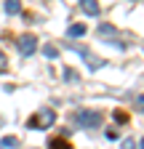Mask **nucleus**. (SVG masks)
Wrapping results in <instances>:
<instances>
[{"instance_id": "f257e3e1", "label": "nucleus", "mask_w": 144, "mask_h": 149, "mask_svg": "<svg viewBox=\"0 0 144 149\" xmlns=\"http://www.w3.org/2000/svg\"><path fill=\"white\" fill-rule=\"evenodd\" d=\"M53 120H56L53 109H40L38 115H32V117H29L27 128H32V130H45V128H51V125H53Z\"/></svg>"}, {"instance_id": "f03ea898", "label": "nucleus", "mask_w": 144, "mask_h": 149, "mask_svg": "<svg viewBox=\"0 0 144 149\" xmlns=\"http://www.w3.org/2000/svg\"><path fill=\"white\" fill-rule=\"evenodd\" d=\"M78 123H80L83 128H99V125H101V112L80 109V112H78Z\"/></svg>"}, {"instance_id": "7ed1b4c3", "label": "nucleus", "mask_w": 144, "mask_h": 149, "mask_svg": "<svg viewBox=\"0 0 144 149\" xmlns=\"http://www.w3.org/2000/svg\"><path fill=\"white\" fill-rule=\"evenodd\" d=\"M16 43H19V51H22L24 56H29V53L38 51V37H35V35H22Z\"/></svg>"}, {"instance_id": "20e7f679", "label": "nucleus", "mask_w": 144, "mask_h": 149, "mask_svg": "<svg viewBox=\"0 0 144 149\" xmlns=\"http://www.w3.org/2000/svg\"><path fill=\"white\" fill-rule=\"evenodd\" d=\"M80 8H83L88 16H99V13H101V6L96 3V0H80Z\"/></svg>"}, {"instance_id": "39448f33", "label": "nucleus", "mask_w": 144, "mask_h": 149, "mask_svg": "<svg viewBox=\"0 0 144 149\" xmlns=\"http://www.w3.org/2000/svg\"><path fill=\"white\" fill-rule=\"evenodd\" d=\"M88 29H85V24H72L69 29H67V37H83Z\"/></svg>"}, {"instance_id": "423d86ee", "label": "nucleus", "mask_w": 144, "mask_h": 149, "mask_svg": "<svg viewBox=\"0 0 144 149\" xmlns=\"http://www.w3.org/2000/svg\"><path fill=\"white\" fill-rule=\"evenodd\" d=\"M48 149H72L67 139H51L48 141Z\"/></svg>"}, {"instance_id": "0eeeda50", "label": "nucleus", "mask_w": 144, "mask_h": 149, "mask_svg": "<svg viewBox=\"0 0 144 149\" xmlns=\"http://www.w3.org/2000/svg\"><path fill=\"white\" fill-rule=\"evenodd\" d=\"M22 11V0H6V13H19Z\"/></svg>"}, {"instance_id": "6e6552de", "label": "nucleus", "mask_w": 144, "mask_h": 149, "mask_svg": "<svg viewBox=\"0 0 144 149\" xmlns=\"http://www.w3.org/2000/svg\"><path fill=\"white\" fill-rule=\"evenodd\" d=\"M99 35H104V37H117V29L112 24H99Z\"/></svg>"}, {"instance_id": "1a4fd4ad", "label": "nucleus", "mask_w": 144, "mask_h": 149, "mask_svg": "<svg viewBox=\"0 0 144 149\" xmlns=\"http://www.w3.org/2000/svg\"><path fill=\"white\" fill-rule=\"evenodd\" d=\"M0 144H3V149H16V146H19V139H16V136H6Z\"/></svg>"}, {"instance_id": "9d476101", "label": "nucleus", "mask_w": 144, "mask_h": 149, "mask_svg": "<svg viewBox=\"0 0 144 149\" xmlns=\"http://www.w3.org/2000/svg\"><path fill=\"white\" fill-rule=\"evenodd\" d=\"M64 80H67V83H78L80 77H78V72H75V69H69V67H67V69H64Z\"/></svg>"}, {"instance_id": "9b49d317", "label": "nucleus", "mask_w": 144, "mask_h": 149, "mask_svg": "<svg viewBox=\"0 0 144 149\" xmlns=\"http://www.w3.org/2000/svg\"><path fill=\"white\" fill-rule=\"evenodd\" d=\"M120 149H139V144H136L134 139H123V144H120Z\"/></svg>"}, {"instance_id": "f8f14e48", "label": "nucleus", "mask_w": 144, "mask_h": 149, "mask_svg": "<svg viewBox=\"0 0 144 149\" xmlns=\"http://www.w3.org/2000/svg\"><path fill=\"white\" fill-rule=\"evenodd\" d=\"M115 120H117V123H128V112H123V109H115Z\"/></svg>"}, {"instance_id": "ddd939ff", "label": "nucleus", "mask_w": 144, "mask_h": 149, "mask_svg": "<svg viewBox=\"0 0 144 149\" xmlns=\"http://www.w3.org/2000/svg\"><path fill=\"white\" fill-rule=\"evenodd\" d=\"M43 53L48 56V59H56V53H59V51L53 48V45H43Z\"/></svg>"}, {"instance_id": "4468645a", "label": "nucleus", "mask_w": 144, "mask_h": 149, "mask_svg": "<svg viewBox=\"0 0 144 149\" xmlns=\"http://www.w3.org/2000/svg\"><path fill=\"white\" fill-rule=\"evenodd\" d=\"M136 109H139V112H144V96H139V99H136Z\"/></svg>"}, {"instance_id": "2eb2a0df", "label": "nucleus", "mask_w": 144, "mask_h": 149, "mask_svg": "<svg viewBox=\"0 0 144 149\" xmlns=\"http://www.w3.org/2000/svg\"><path fill=\"white\" fill-rule=\"evenodd\" d=\"M139 149H144V139H141V141H139Z\"/></svg>"}, {"instance_id": "dca6fc26", "label": "nucleus", "mask_w": 144, "mask_h": 149, "mask_svg": "<svg viewBox=\"0 0 144 149\" xmlns=\"http://www.w3.org/2000/svg\"><path fill=\"white\" fill-rule=\"evenodd\" d=\"M0 61H3V51H0Z\"/></svg>"}]
</instances>
